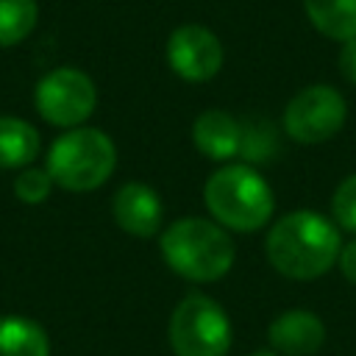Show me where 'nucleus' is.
<instances>
[{"label":"nucleus","mask_w":356,"mask_h":356,"mask_svg":"<svg viewBox=\"0 0 356 356\" xmlns=\"http://www.w3.org/2000/svg\"><path fill=\"white\" fill-rule=\"evenodd\" d=\"M225 61V50L220 36L197 22L178 25L167 39V64L170 70L189 81V83H206L211 81Z\"/></svg>","instance_id":"6e6552de"},{"label":"nucleus","mask_w":356,"mask_h":356,"mask_svg":"<svg viewBox=\"0 0 356 356\" xmlns=\"http://www.w3.org/2000/svg\"><path fill=\"white\" fill-rule=\"evenodd\" d=\"M33 106L44 122L70 131L92 117L97 106V89L83 70L56 67L39 78L33 89Z\"/></svg>","instance_id":"0eeeda50"},{"label":"nucleus","mask_w":356,"mask_h":356,"mask_svg":"<svg viewBox=\"0 0 356 356\" xmlns=\"http://www.w3.org/2000/svg\"><path fill=\"white\" fill-rule=\"evenodd\" d=\"M348 120V103L339 89L328 83L303 86L284 106V134L298 145H320L334 139Z\"/></svg>","instance_id":"423d86ee"},{"label":"nucleus","mask_w":356,"mask_h":356,"mask_svg":"<svg viewBox=\"0 0 356 356\" xmlns=\"http://www.w3.org/2000/svg\"><path fill=\"white\" fill-rule=\"evenodd\" d=\"M39 131L22 117H0V170L28 167L39 156Z\"/></svg>","instance_id":"f8f14e48"},{"label":"nucleus","mask_w":356,"mask_h":356,"mask_svg":"<svg viewBox=\"0 0 356 356\" xmlns=\"http://www.w3.org/2000/svg\"><path fill=\"white\" fill-rule=\"evenodd\" d=\"M342 250L339 228L331 217L298 209L278 217L264 236V256L275 273L292 281H314L325 275Z\"/></svg>","instance_id":"f257e3e1"},{"label":"nucleus","mask_w":356,"mask_h":356,"mask_svg":"<svg viewBox=\"0 0 356 356\" xmlns=\"http://www.w3.org/2000/svg\"><path fill=\"white\" fill-rule=\"evenodd\" d=\"M331 220L337 228L356 234V172L345 175L331 195Z\"/></svg>","instance_id":"f3484780"},{"label":"nucleus","mask_w":356,"mask_h":356,"mask_svg":"<svg viewBox=\"0 0 356 356\" xmlns=\"http://www.w3.org/2000/svg\"><path fill=\"white\" fill-rule=\"evenodd\" d=\"M44 167L56 186L67 192H92L111 178L117 147L106 131L78 125L53 139Z\"/></svg>","instance_id":"20e7f679"},{"label":"nucleus","mask_w":356,"mask_h":356,"mask_svg":"<svg viewBox=\"0 0 356 356\" xmlns=\"http://www.w3.org/2000/svg\"><path fill=\"white\" fill-rule=\"evenodd\" d=\"M159 250L164 264L192 281V284H214L234 267L236 248L231 234L214 222L211 217H178L159 236Z\"/></svg>","instance_id":"f03ea898"},{"label":"nucleus","mask_w":356,"mask_h":356,"mask_svg":"<svg viewBox=\"0 0 356 356\" xmlns=\"http://www.w3.org/2000/svg\"><path fill=\"white\" fill-rule=\"evenodd\" d=\"M337 64H339V72H342V78H345L348 83H353V86H356V39H348V42H342Z\"/></svg>","instance_id":"6ab92c4d"},{"label":"nucleus","mask_w":356,"mask_h":356,"mask_svg":"<svg viewBox=\"0 0 356 356\" xmlns=\"http://www.w3.org/2000/svg\"><path fill=\"white\" fill-rule=\"evenodd\" d=\"M50 192H53V178H50L47 167H25L14 181V195L28 206L44 203L50 197Z\"/></svg>","instance_id":"a211bd4d"},{"label":"nucleus","mask_w":356,"mask_h":356,"mask_svg":"<svg viewBox=\"0 0 356 356\" xmlns=\"http://www.w3.org/2000/svg\"><path fill=\"white\" fill-rule=\"evenodd\" d=\"M0 356H50L47 331L22 314L0 317Z\"/></svg>","instance_id":"4468645a"},{"label":"nucleus","mask_w":356,"mask_h":356,"mask_svg":"<svg viewBox=\"0 0 356 356\" xmlns=\"http://www.w3.org/2000/svg\"><path fill=\"white\" fill-rule=\"evenodd\" d=\"M337 267H339V273H342L350 284H356V239H350V242L342 245L339 259H337Z\"/></svg>","instance_id":"aec40b11"},{"label":"nucleus","mask_w":356,"mask_h":356,"mask_svg":"<svg viewBox=\"0 0 356 356\" xmlns=\"http://www.w3.org/2000/svg\"><path fill=\"white\" fill-rule=\"evenodd\" d=\"M167 339L175 356H228L231 320L206 292H186L167 323Z\"/></svg>","instance_id":"39448f33"},{"label":"nucleus","mask_w":356,"mask_h":356,"mask_svg":"<svg viewBox=\"0 0 356 356\" xmlns=\"http://www.w3.org/2000/svg\"><path fill=\"white\" fill-rule=\"evenodd\" d=\"M250 356H281V353H275V350H253Z\"/></svg>","instance_id":"412c9836"},{"label":"nucleus","mask_w":356,"mask_h":356,"mask_svg":"<svg viewBox=\"0 0 356 356\" xmlns=\"http://www.w3.org/2000/svg\"><path fill=\"white\" fill-rule=\"evenodd\" d=\"M203 200L214 222L225 231L253 234L273 217L275 197L264 175L245 161H228L217 167L203 184Z\"/></svg>","instance_id":"7ed1b4c3"},{"label":"nucleus","mask_w":356,"mask_h":356,"mask_svg":"<svg viewBox=\"0 0 356 356\" xmlns=\"http://www.w3.org/2000/svg\"><path fill=\"white\" fill-rule=\"evenodd\" d=\"M39 22L36 0H0V47H14L33 33Z\"/></svg>","instance_id":"2eb2a0df"},{"label":"nucleus","mask_w":356,"mask_h":356,"mask_svg":"<svg viewBox=\"0 0 356 356\" xmlns=\"http://www.w3.org/2000/svg\"><path fill=\"white\" fill-rule=\"evenodd\" d=\"M242 120L222 108H206L192 122V145L220 164H228L242 153Z\"/></svg>","instance_id":"9b49d317"},{"label":"nucleus","mask_w":356,"mask_h":356,"mask_svg":"<svg viewBox=\"0 0 356 356\" xmlns=\"http://www.w3.org/2000/svg\"><path fill=\"white\" fill-rule=\"evenodd\" d=\"M267 342L281 356H314L325 342V323L312 309H286L267 325Z\"/></svg>","instance_id":"9d476101"},{"label":"nucleus","mask_w":356,"mask_h":356,"mask_svg":"<svg viewBox=\"0 0 356 356\" xmlns=\"http://www.w3.org/2000/svg\"><path fill=\"white\" fill-rule=\"evenodd\" d=\"M111 217L125 234L136 239H150L161 231L164 206L153 186L142 181H128L111 197Z\"/></svg>","instance_id":"1a4fd4ad"},{"label":"nucleus","mask_w":356,"mask_h":356,"mask_svg":"<svg viewBox=\"0 0 356 356\" xmlns=\"http://www.w3.org/2000/svg\"><path fill=\"white\" fill-rule=\"evenodd\" d=\"M242 131H245V136H242V153L239 156L245 159V164L270 161L273 153L278 150L273 125L264 120H242Z\"/></svg>","instance_id":"dca6fc26"},{"label":"nucleus","mask_w":356,"mask_h":356,"mask_svg":"<svg viewBox=\"0 0 356 356\" xmlns=\"http://www.w3.org/2000/svg\"><path fill=\"white\" fill-rule=\"evenodd\" d=\"M303 11L325 39H356V0H303Z\"/></svg>","instance_id":"ddd939ff"}]
</instances>
